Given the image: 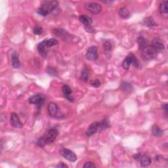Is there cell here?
Here are the masks:
<instances>
[{
    "label": "cell",
    "instance_id": "6da1fadb",
    "mask_svg": "<svg viewBox=\"0 0 168 168\" xmlns=\"http://www.w3.org/2000/svg\"><path fill=\"white\" fill-rule=\"evenodd\" d=\"M110 127V123L107 119L103 120L102 122H95L92 123L88 127L87 131H86V135L88 137H91L95 133L98 131H101L102 130H106Z\"/></svg>",
    "mask_w": 168,
    "mask_h": 168
},
{
    "label": "cell",
    "instance_id": "7a4b0ae2",
    "mask_svg": "<svg viewBox=\"0 0 168 168\" xmlns=\"http://www.w3.org/2000/svg\"><path fill=\"white\" fill-rule=\"evenodd\" d=\"M59 5L57 1H43L41 6L37 9V13L43 16H46L53 12Z\"/></svg>",
    "mask_w": 168,
    "mask_h": 168
},
{
    "label": "cell",
    "instance_id": "3957f363",
    "mask_svg": "<svg viewBox=\"0 0 168 168\" xmlns=\"http://www.w3.org/2000/svg\"><path fill=\"white\" fill-rule=\"evenodd\" d=\"M141 55L145 61H150L156 58L158 51L152 45H147L141 50Z\"/></svg>",
    "mask_w": 168,
    "mask_h": 168
},
{
    "label": "cell",
    "instance_id": "277c9868",
    "mask_svg": "<svg viewBox=\"0 0 168 168\" xmlns=\"http://www.w3.org/2000/svg\"><path fill=\"white\" fill-rule=\"evenodd\" d=\"M132 64L134 65L137 68H140L141 67V63L139 61V60L135 57V56L133 53H130L124 59L122 63V66L124 70H127Z\"/></svg>",
    "mask_w": 168,
    "mask_h": 168
},
{
    "label": "cell",
    "instance_id": "5b68a950",
    "mask_svg": "<svg viewBox=\"0 0 168 168\" xmlns=\"http://www.w3.org/2000/svg\"><path fill=\"white\" fill-rule=\"evenodd\" d=\"M45 101V97L44 95L41 93H38L28 98V102L30 104L36 105L38 110H40L43 105H44V102Z\"/></svg>",
    "mask_w": 168,
    "mask_h": 168
},
{
    "label": "cell",
    "instance_id": "8992f818",
    "mask_svg": "<svg viewBox=\"0 0 168 168\" xmlns=\"http://www.w3.org/2000/svg\"><path fill=\"white\" fill-rule=\"evenodd\" d=\"M48 113L50 116L56 118L63 117V114L58 105L55 102H50L48 106Z\"/></svg>",
    "mask_w": 168,
    "mask_h": 168
},
{
    "label": "cell",
    "instance_id": "52a82bcc",
    "mask_svg": "<svg viewBox=\"0 0 168 168\" xmlns=\"http://www.w3.org/2000/svg\"><path fill=\"white\" fill-rule=\"evenodd\" d=\"M59 153L63 156L66 160L70 161L71 162H74L77 160L76 154L72 152V150H69L65 147H61L59 148Z\"/></svg>",
    "mask_w": 168,
    "mask_h": 168
},
{
    "label": "cell",
    "instance_id": "ba28073f",
    "mask_svg": "<svg viewBox=\"0 0 168 168\" xmlns=\"http://www.w3.org/2000/svg\"><path fill=\"white\" fill-rule=\"evenodd\" d=\"M85 8L93 15L98 14L102 11V6L96 2H89L85 5Z\"/></svg>",
    "mask_w": 168,
    "mask_h": 168
},
{
    "label": "cell",
    "instance_id": "9c48e42d",
    "mask_svg": "<svg viewBox=\"0 0 168 168\" xmlns=\"http://www.w3.org/2000/svg\"><path fill=\"white\" fill-rule=\"evenodd\" d=\"M86 58L90 61H95L98 59V47L93 45L89 47L85 55Z\"/></svg>",
    "mask_w": 168,
    "mask_h": 168
},
{
    "label": "cell",
    "instance_id": "30bf717a",
    "mask_svg": "<svg viewBox=\"0 0 168 168\" xmlns=\"http://www.w3.org/2000/svg\"><path fill=\"white\" fill-rule=\"evenodd\" d=\"M58 135H59V131L57 129L52 128L47 131L43 137H44V138L45 139L47 143H50L54 142V141L56 139V138H57Z\"/></svg>",
    "mask_w": 168,
    "mask_h": 168
},
{
    "label": "cell",
    "instance_id": "8fae6325",
    "mask_svg": "<svg viewBox=\"0 0 168 168\" xmlns=\"http://www.w3.org/2000/svg\"><path fill=\"white\" fill-rule=\"evenodd\" d=\"M10 123L15 128H22L23 126V124L20 122L18 114L15 113L11 114Z\"/></svg>",
    "mask_w": 168,
    "mask_h": 168
},
{
    "label": "cell",
    "instance_id": "7c38bea8",
    "mask_svg": "<svg viewBox=\"0 0 168 168\" xmlns=\"http://www.w3.org/2000/svg\"><path fill=\"white\" fill-rule=\"evenodd\" d=\"M62 91L64 94V97H66V99L70 102H74V98L72 95V90L70 87L68 85H64L62 88Z\"/></svg>",
    "mask_w": 168,
    "mask_h": 168
},
{
    "label": "cell",
    "instance_id": "4fadbf2b",
    "mask_svg": "<svg viewBox=\"0 0 168 168\" xmlns=\"http://www.w3.org/2000/svg\"><path fill=\"white\" fill-rule=\"evenodd\" d=\"M155 49H156L158 51L159 50H163L165 49V45L163 44L162 40H161L160 38H154L152 41L151 44Z\"/></svg>",
    "mask_w": 168,
    "mask_h": 168
},
{
    "label": "cell",
    "instance_id": "5bb4252c",
    "mask_svg": "<svg viewBox=\"0 0 168 168\" xmlns=\"http://www.w3.org/2000/svg\"><path fill=\"white\" fill-rule=\"evenodd\" d=\"M139 161L141 163V166L143 167L148 166L152 162L151 158H150V157L148 156V155H146V154L141 155Z\"/></svg>",
    "mask_w": 168,
    "mask_h": 168
},
{
    "label": "cell",
    "instance_id": "9a60e30c",
    "mask_svg": "<svg viewBox=\"0 0 168 168\" xmlns=\"http://www.w3.org/2000/svg\"><path fill=\"white\" fill-rule=\"evenodd\" d=\"M11 64L12 66L15 68H19L20 67V61L18 54L16 51L11 53Z\"/></svg>",
    "mask_w": 168,
    "mask_h": 168
},
{
    "label": "cell",
    "instance_id": "2e32d148",
    "mask_svg": "<svg viewBox=\"0 0 168 168\" xmlns=\"http://www.w3.org/2000/svg\"><path fill=\"white\" fill-rule=\"evenodd\" d=\"M47 47L45 45V40L40 42L38 45V50L40 55L44 58H45L47 56V51H46Z\"/></svg>",
    "mask_w": 168,
    "mask_h": 168
},
{
    "label": "cell",
    "instance_id": "e0dca14e",
    "mask_svg": "<svg viewBox=\"0 0 168 168\" xmlns=\"http://www.w3.org/2000/svg\"><path fill=\"white\" fill-rule=\"evenodd\" d=\"M167 5H168V2L164 1L160 4V7H159V11H160V14L165 17H167L168 16Z\"/></svg>",
    "mask_w": 168,
    "mask_h": 168
},
{
    "label": "cell",
    "instance_id": "ac0fdd59",
    "mask_svg": "<svg viewBox=\"0 0 168 168\" xmlns=\"http://www.w3.org/2000/svg\"><path fill=\"white\" fill-rule=\"evenodd\" d=\"M79 20L80 22L84 24V27L91 25V24L93 23V20L91 17L88 16V15H80L79 16Z\"/></svg>",
    "mask_w": 168,
    "mask_h": 168
},
{
    "label": "cell",
    "instance_id": "d6986e66",
    "mask_svg": "<svg viewBox=\"0 0 168 168\" xmlns=\"http://www.w3.org/2000/svg\"><path fill=\"white\" fill-rule=\"evenodd\" d=\"M118 13L120 17L123 19H130L131 16L130 11H129V10L126 7H123L120 8L118 11Z\"/></svg>",
    "mask_w": 168,
    "mask_h": 168
},
{
    "label": "cell",
    "instance_id": "ffe728a7",
    "mask_svg": "<svg viewBox=\"0 0 168 168\" xmlns=\"http://www.w3.org/2000/svg\"><path fill=\"white\" fill-rule=\"evenodd\" d=\"M120 88L122 91L125 92H131L133 89L132 84L127 82V81H123L122 84H120Z\"/></svg>",
    "mask_w": 168,
    "mask_h": 168
},
{
    "label": "cell",
    "instance_id": "44dd1931",
    "mask_svg": "<svg viewBox=\"0 0 168 168\" xmlns=\"http://www.w3.org/2000/svg\"><path fill=\"white\" fill-rule=\"evenodd\" d=\"M143 24L144 26H145V27H148V28H152V27H156V26H157V24L156 23V22H155L154 20L150 16L146 17V18H145L143 20Z\"/></svg>",
    "mask_w": 168,
    "mask_h": 168
},
{
    "label": "cell",
    "instance_id": "7402d4cb",
    "mask_svg": "<svg viewBox=\"0 0 168 168\" xmlns=\"http://www.w3.org/2000/svg\"><path fill=\"white\" fill-rule=\"evenodd\" d=\"M151 131L152 135L155 137H161L163 135V131L156 124L152 126Z\"/></svg>",
    "mask_w": 168,
    "mask_h": 168
},
{
    "label": "cell",
    "instance_id": "603a6c76",
    "mask_svg": "<svg viewBox=\"0 0 168 168\" xmlns=\"http://www.w3.org/2000/svg\"><path fill=\"white\" fill-rule=\"evenodd\" d=\"M137 43H138V45H139V49L141 50L143 49L145 46H146V45H148L147 41H146V39L143 36H140L138 37V38H137Z\"/></svg>",
    "mask_w": 168,
    "mask_h": 168
},
{
    "label": "cell",
    "instance_id": "cb8c5ba5",
    "mask_svg": "<svg viewBox=\"0 0 168 168\" xmlns=\"http://www.w3.org/2000/svg\"><path fill=\"white\" fill-rule=\"evenodd\" d=\"M89 70H88V68H85L82 72H81V76H80V79L85 81V82H87L89 79Z\"/></svg>",
    "mask_w": 168,
    "mask_h": 168
},
{
    "label": "cell",
    "instance_id": "d4e9b609",
    "mask_svg": "<svg viewBox=\"0 0 168 168\" xmlns=\"http://www.w3.org/2000/svg\"><path fill=\"white\" fill-rule=\"evenodd\" d=\"M58 41L55 38H51L49 40H45V45L47 48H49L51 47H53L58 44Z\"/></svg>",
    "mask_w": 168,
    "mask_h": 168
},
{
    "label": "cell",
    "instance_id": "484cf974",
    "mask_svg": "<svg viewBox=\"0 0 168 168\" xmlns=\"http://www.w3.org/2000/svg\"><path fill=\"white\" fill-rule=\"evenodd\" d=\"M46 72L47 74L51 76H57L58 75V72L52 67H47Z\"/></svg>",
    "mask_w": 168,
    "mask_h": 168
},
{
    "label": "cell",
    "instance_id": "4316f807",
    "mask_svg": "<svg viewBox=\"0 0 168 168\" xmlns=\"http://www.w3.org/2000/svg\"><path fill=\"white\" fill-rule=\"evenodd\" d=\"M47 143V141H45V139H44L43 136L41 137H40V139H38V140L37 141V145L38 146H40V147H41V148L44 147Z\"/></svg>",
    "mask_w": 168,
    "mask_h": 168
},
{
    "label": "cell",
    "instance_id": "83f0119b",
    "mask_svg": "<svg viewBox=\"0 0 168 168\" xmlns=\"http://www.w3.org/2000/svg\"><path fill=\"white\" fill-rule=\"evenodd\" d=\"M103 47H104L105 51H108V52H109V51H110L112 49L111 43L108 40L105 41L104 43H103Z\"/></svg>",
    "mask_w": 168,
    "mask_h": 168
},
{
    "label": "cell",
    "instance_id": "f1b7e54d",
    "mask_svg": "<svg viewBox=\"0 0 168 168\" xmlns=\"http://www.w3.org/2000/svg\"><path fill=\"white\" fill-rule=\"evenodd\" d=\"M44 31V29H43L40 26H36L34 28V33L36 34V35H40L43 33Z\"/></svg>",
    "mask_w": 168,
    "mask_h": 168
},
{
    "label": "cell",
    "instance_id": "f546056e",
    "mask_svg": "<svg viewBox=\"0 0 168 168\" xmlns=\"http://www.w3.org/2000/svg\"><path fill=\"white\" fill-rule=\"evenodd\" d=\"M90 84L91 85V86H93V88H99L101 86V82L100 81L96 79V80H91V81H90Z\"/></svg>",
    "mask_w": 168,
    "mask_h": 168
},
{
    "label": "cell",
    "instance_id": "4dcf8cb0",
    "mask_svg": "<svg viewBox=\"0 0 168 168\" xmlns=\"http://www.w3.org/2000/svg\"><path fill=\"white\" fill-rule=\"evenodd\" d=\"M84 28L85 29L86 32H88V33H94V32H95V30L93 28V27H92L91 25L86 26V27H84Z\"/></svg>",
    "mask_w": 168,
    "mask_h": 168
},
{
    "label": "cell",
    "instance_id": "1f68e13d",
    "mask_svg": "<svg viewBox=\"0 0 168 168\" xmlns=\"http://www.w3.org/2000/svg\"><path fill=\"white\" fill-rule=\"evenodd\" d=\"M84 167L85 168H93V167H96V166L95 165V163H93L91 162H86L85 164L84 165Z\"/></svg>",
    "mask_w": 168,
    "mask_h": 168
},
{
    "label": "cell",
    "instance_id": "d6a6232c",
    "mask_svg": "<svg viewBox=\"0 0 168 168\" xmlns=\"http://www.w3.org/2000/svg\"><path fill=\"white\" fill-rule=\"evenodd\" d=\"M141 154H135L133 156V158L134 160H137V161H139L140 160L141 158Z\"/></svg>",
    "mask_w": 168,
    "mask_h": 168
},
{
    "label": "cell",
    "instance_id": "836d02e7",
    "mask_svg": "<svg viewBox=\"0 0 168 168\" xmlns=\"http://www.w3.org/2000/svg\"><path fill=\"white\" fill-rule=\"evenodd\" d=\"M56 167H68V166L66 164H64V163H63V162H60L58 165L56 166Z\"/></svg>",
    "mask_w": 168,
    "mask_h": 168
},
{
    "label": "cell",
    "instance_id": "e575fe53",
    "mask_svg": "<svg viewBox=\"0 0 168 168\" xmlns=\"http://www.w3.org/2000/svg\"><path fill=\"white\" fill-rule=\"evenodd\" d=\"M163 109H164V111L166 112V114H167V104H166L163 106Z\"/></svg>",
    "mask_w": 168,
    "mask_h": 168
}]
</instances>
